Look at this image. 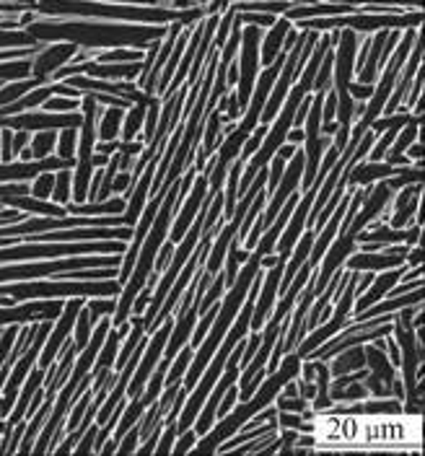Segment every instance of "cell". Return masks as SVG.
Listing matches in <instances>:
<instances>
[{
  "instance_id": "obj_1",
  "label": "cell",
  "mask_w": 425,
  "mask_h": 456,
  "mask_svg": "<svg viewBox=\"0 0 425 456\" xmlns=\"http://www.w3.org/2000/svg\"><path fill=\"white\" fill-rule=\"evenodd\" d=\"M192 179H195V171H187V174H182L174 184H168L166 195H164V200H161V205H159V213H156V218H153V223H150L146 238L140 241L138 259H135V265H132V272H130V278L125 280V286H122L119 304H117V308H114V314H112V317H114V327H119V324L128 322L132 301L138 298V293L143 290V286H146V278H148L150 270H153L156 254H159L161 244H164L168 236V228H171V213L177 210L179 200H182V195L187 192V187H192Z\"/></svg>"
},
{
  "instance_id": "obj_2",
  "label": "cell",
  "mask_w": 425,
  "mask_h": 456,
  "mask_svg": "<svg viewBox=\"0 0 425 456\" xmlns=\"http://www.w3.org/2000/svg\"><path fill=\"white\" fill-rule=\"evenodd\" d=\"M296 374H301V358L298 356H286V360L280 358V363H277L275 371H272V374H267L270 378L262 381V384L254 389V394H252V397L244 399V405L231 407L234 412L220 417V423H218L216 428H210V436L205 433L200 441H195L192 451H200V454H210V451H216L218 444H223L226 438H231L238 428L247 423L249 417H254L259 410H265V407L270 405L277 394H280V389L286 387L288 381L296 376Z\"/></svg>"
},
{
  "instance_id": "obj_3",
  "label": "cell",
  "mask_w": 425,
  "mask_h": 456,
  "mask_svg": "<svg viewBox=\"0 0 425 456\" xmlns=\"http://www.w3.org/2000/svg\"><path fill=\"white\" fill-rule=\"evenodd\" d=\"M358 296V275H345V283H342V290H340V301H337V308L335 314L329 319H324V324H317V332H311L306 340H301V345H298V353L296 356L304 360V358L311 353V350H317L324 340L335 337L337 332H342V327L347 324V319H350V311H353V301Z\"/></svg>"
},
{
  "instance_id": "obj_4",
  "label": "cell",
  "mask_w": 425,
  "mask_h": 456,
  "mask_svg": "<svg viewBox=\"0 0 425 456\" xmlns=\"http://www.w3.org/2000/svg\"><path fill=\"white\" fill-rule=\"evenodd\" d=\"M353 55H356V37H353V34H342L337 62H332L337 68L335 83H337V114H340V122H337V125H350V117H353V109H356V107H353V96H350V91H347L350 73H353Z\"/></svg>"
},
{
  "instance_id": "obj_5",
  "label": "cell",
  "mask_w": 425,
  "mask_h": 456,
  "mask_svg": "<svg viewBox=\"0 0 425 456\" xmlns=\"http://www.w3.org/2000/svg\"><path fill=\"white\" fill-rule=\"evenodd\" d=\"M410 44H413V34H407V40L402 42V47L397 50L394 60H389V65H386L384 76H381L379 89L368 96V109L363 112V117H361V122H358L363 130L371 128V122H374L376 117H381V109H384L386 99H389V94H392V89H394L397 73H399V68H402V62H405V58H407V52H410Z\"/></svg>"
},
{
  "instance_id": "obj_6",
  "label": "cell",
  "mask_w": 425,
  "mask_h": 456,
  "mask_svg": "<svg viewBox=\"0 0 425 456\" xmlns=\"http://www.w3.org/2000/svg\"><path fill=\"white\" fill-rule=\"evenodd\" d=\"M392 189L386 187V182H379L374 189L368 187L366 192H363V200H361V208L356 210V216H353V220L347 223V228H342V231H337V234H347V236L356 238L363 228H366L368 220H374L381 210H384V205L392 200Z\"/></svg>"
},
{
  "instance_id": "obj_7",
  "label": "cell",
  "mask_w": 425,
  "mask_h": 456,
  "mask_svg": "<svg viewBox=\"0 0 425 456\" xmlns=\"http://www.w3.org/2000/svg\"><path fill=\"white\" fill-rule=\"evenodd\" d=\"M208 177H210V161L200 169V177L192 179V195H189L187 202L179 208V218H177V223H174V228H168L171 244H179L182 236L187 234V228L192 226V220H195L200 205H202V198H205V192H208Z\"/></svg>"
},
{
  "instance_id": "obj_8",
  "label": "cell",
  "mask_w": 425,
  "mask_h": 456,
  "mask_svg": "<svg viewBox=\"0 0 425 456\" xmlns=\"http://www.w3.org/2000/svg\"><path fill=\"white\" fill-rule=\"evenodd\" d=\"M244 55H241V76H238V91L236 101L238 109H247L249 96H252V86H254V76H257V29H249L244 37Z\"/></svg>"
},
{
  "instance_id": "obj_9",
  "label": "cell",
  "mask_w": 425,
  "mask_h": 456,
  "mask_svg": "<svg viewBox=\"0 0 425 456\" xmlns=\"http://www.w3.org/2000/svg\"><path fill=\"white\" fill-rule=\"evenodd\" d=\"M78 50V42H73V44H60V47H52L47 50L44 55H40L37 60H31V76L40 80H47L52 78V73L60 70L65 62L70 60V55Z\"/></svg>"
},
{
  "instance_id": "obj_10",
  "label": "cell",
  "mask_w": 425,
  "mask_h": 456,
  "mask_svg": "<svg viewBox=\"0 0 425 456\" xmlns=\"http://www.w3.org/2000/svg\"><path fill=\"white\" fill-rule=\"evenodd\" d=\"M420 125H423V114H417L413 122H407L405 128H402V132L399 135H394V140H392V150H386L384 159L389 166H410V159L405 156V150L413 146V140L420 135Z\"/></svg>"
},
{
  "instance_id": "obj_11",
  "label": "cell",
  "mask_w": 425,
  "mask_h": 456,
  "mask_svg": "<svg viewBox=\"0 0 425 456\" xmlns=\"http://www.w3.org/2000/svg\"><path fill=\"white\" fill-rule=\"evenodd\" d=\"M405 275V270H402V265L399 268H392V270H384V275L381 278H376L371 280V290H363V296L358 298V304H356V314L358 311H363V308L368 306H374L376 301H381V298H386V293L392 290V288L397 286V280Z\"/></svg>"
},
{
  "instance_id": "obj_12",
  "label": "cell",
  "mask_w": 425,
  "mask_h": 456,
  "mask_svg": "<svg viewBox=\"0 0 425 456\" xmlns=\"http://www.w3.org/2000/svg\"><path fill=\"white\" fill-rule=\"evenodd\" d=\"M376 345H368L363 347V356H366V366L371 374L384 381L386 387H392V381H394V366L389 363V358H386V347H384V337H376L374 340Z\"/></svg>"
},
{
  "instance_id": "obj_13",
  "label": "cell",
  "mask_w": 425,
  "mask_h": 456,
  "mask_svg": "<svg viewBox=\"0 0 425 456\" xmlns=\"http://www.w3.org/2000/svg\"><path fill=\"white\" fill-rule=\"evenodd\" d=\"M223 135V128H220V112L218 109H210L208 117H205V128H202V138H200V146H198V166L195 169H202L205 164H208L210 153L216 150V140Z\"/></svg>"
},
{
  "instance_id": "obj_14",
  "label": "cell",
  "mask_w": 425,
  "mask_h": 456,
  "mask_svg": "<svg viewBox=\"0 0 425 456\" xmlns=\"http://www.w3.org/2000/svg\"><path fill=\"white\" fill-rule=\"evenodd\" d=\"M420 189H423V182H415L413 187L405 184V189L397 198V216L392 218V228H402L417 213V208H420Z\"/></svg>"
},
{
  "instance_id": "obj_15",
  "label": "cell",
  "mask_w": 425,
  "mask_h": 456,
  "mask_svg": "<svg viewBox=\"0 0 425 456\" xmlns=\"http://www.w3.org/2000/svg\"><path fill=\"white\" fill-rule=\"evenodd\" d=\"M420 70V44L415 47V55H413V62L407 65L405 76H402V80H394V89H392V94H389V99H386L384 109H381V114H394L397 107L402 104V99H405V94L410 91V83H413V78H415V73Z\"/></svg>"
},
{
  "instance_id": "obj_16",
  "label": "cell",
  "mask_w": 425,
  "mask_h": 456,
  "mask_svg": "<svg viewBox=\"0 0 425 456\" xmlns=\"http://www.w3.org/2000/svg\"><path fill=\"white\" fill-rule=\"evenodd\" d=\"M128 208L125 200H104V202H65L68 216H122Z\"/></svg>"
},
{
  "instance_id": "obj_17",
  "label": "cell",
  "mask_w": 425,
  "mask_h": 456,
  "mask_svg": "<svg viewBox=\"0 0 425 456\" xmlns=\"http://www.w3.org/2000/svg\"><path fill=\"white\" fill-rule=\"evenodd\" d=\"M399 265H405V257H394V254H374V252H361V254H353V257L347 259V270H361V272H366V270H392V268H399Z\"/></svg>"
},
{
  "instance_id": "obj_18",
  "label": "cell",
  "mask_w": 425,
  "mask_h": 456,
  "mask_svg": "<svg viewBox=\"0 0 425 456\" xmlns=\"http://www.w3.org/2000/svg\"><path fill=\"white\" fill-rule=\"evenodd\" d=\"M397 174V166H389V164H381V161H371V164H361V166H350L347 169V187H356V184H366V182H374V179H384Z\"/></svg>"
},
{
  "instance_id": "obj_19",
  "label": "cell",
  "mask_w": 425,
  "mask_h": 456,
  "mask_svg": "<svg viewBox=\"0 0 425 456\" xmlns=\"http://www.w3.org/2000/svg\"><path fill=\"white\" fill-rule=\"evenodd\" d=\"M335 358V363L329 368L332 376H342V374H350V371H358V368L366 366V356H363V345H350L345 350H340Z\"/></svg>"
},
{
  "instance_id": "obj_20",
  "label": "cell",
  "mask_w": 425,
  "mask_h": 456,
  "mask_svg": "<svg viewBox=\"0 0 425 456\" xmlns=\"http://www.w3.org/2000/svg\"><path fill=\"white\" fill-rule=\"evenodd\" d=\"M241 171H244V159H234V164H228V184H226V195H223V213H226V220L234 216V208H236L238 200V179H241Z\"/></svg>"
},
{
  "instance_id": "obj_21",
  "label": "cell",
  "mask_w": 425,
  "mask_h": 456,
  "mask_svg": "<svg viewBox=\"0 0 425 456\" xmlns=\"http://www.w3.org/2000/svg\"><path fill=\"white\" fill-rule=\"evenodd\" d=\"M55 143H58V130H37L29 140L34 159H47L55 148Z\"/></svg>"
},
{
  "instance_id": "obj_22",
  "label": "cell",
  "mask_w": 425,
  "mask_h": 456,
  "mask_svg": "<svg viewBox=\"0 0 425 456\" xmlns=\"http://www.w3.org/2000/svg\"><path fill=\"white\" fill-rule=\"evenodd\" d=\"M44 80L40 78H24L19 80V83H8V86H0V107L3 104H10V101L21 99L24 94H29L31 89H37V86H42Z\"/></svg>"
},
{
  "instance_id": "obj_23",
  "label": "cell",
  "mask_w": 425,
  "mask_h": 456,
  "mask_svg": "<svg viewBox=\"0 0 425 456\" xmlns=\"http://www.w3.org/2000/svg\"><path fill=\"white\" fill-rule=\"evenodd\" d=\"M89 76H101V78H119V76H135L140 70V65H96V62H83Z\"/></svg>"
},
{
  "instance_id": "obj_24",
  "label": "cell",
  "mask_w": 425,
  "mask_h": 456,
  "mask_svg": "<svg viewBox=\"0 0 425 456\" xmlns=\"http://www.w3.org/2000/svg\"><path fill=\"white\" fill-rule=\"evenodd\" d=\"M119 125H122V107H112V109L104 112V117H101V125H99V140L101 143H107V140H114L119 135Z\"/></svg>"
},
{
  "instance_id": "obj_25",
  "label": "cell",
  "mask_w": 425,
  "mask_h": 456,
  "mask_svg": "<svg viewBox=\"0 0 425 456\" xmlns=\"http://www.w3.org/2000/svg\"><path fill=\"white\" fill-rule=\"evenodd\" d=\"M70 192H73V174H70V169L55 171V187H52L50 200L58 202V205H65V202H70Z\"/></svg>"
},
{
  "instance_id": "obj_26",
  "label": "cell",
  "mask_w": 425,
  "mask_h": 456,
  "mask_svg": "<svg viewBox=\"0 0 425 456\" xmlns=\"http://www.w3.org/2000/svg\"><path fill=\"white\" fill-rule=\"evenodd\" d=\"M314 371L319 374V389L314 394V410H327L329 407V368L322 360H314Z\"/></svg>"
},
{
  "instance_id": "obj_27",
  "label": "cell",
  "mask_w": 425,
  "mask_h": 456,
  "mask_svg": "<svg viewBox=\"0 0 425 456\" xmlns=\"http://www.w3.org/2000/svg\"><path fill=\"white\" fill-rule=\"evenodd\" d=\"M91 317H89V308H86V304L78 308V317H76V324H73V342H76V350H83L86 347V342L91 340Z\"/></svg>"
},
{
  "instance_id": "obj_28",
  "label": "cell",
  "mask_w": 425,
  "mask_h": 456,
  "mask_svg": "<svg viewBox=\"0 0 425 456\" xmlns=\"http://www.w3.org/2000/svg\"><path fill=\"white\" fill-rule=\"evenodd\" d=\"M86 308H89L91 324H99L101 317H112V314H114L117 304H114V296H107V298L91 296L89 304H86Z\"/></svg>"
},
{
  "instance_id": "obj_29",
  "label": "cell",
  "mask_w": 425,
  "mask_h": 456,
  "mask_svg": "<svg viewBox=\"0 0 425 456\" xmlns=\"http://www.w3.org/2000/svg\"><path fill=\"white\" fill-rule=\"evenodd\" d=\"M146 107H148V104H132V107H130V114H128V119H125V125H122V138L125 140H132L140 132L143 119H146Z\"/></svg>"
},
{
  "instance_id": "obj_30",
  "label": "cell",
  "mask_w": 425,
  "mask_h": 456,
  "mask_svg": "<svg viewBox=\"0 0 425 456\" xmlns=\"http://www.w3.org/2000/svg\"><path fill=\"white\" fill-rule=\"evenodd\" d=\"M76 140H78V128H62L58 143H55L60 159H73L76 156V148H78Z\"/></svg>"
},
{
  "instance_id": "obj_31",
  "label": "cell",
  "mask_w": 425,
  "mask_h": 456,
  "mask_svg": "<svg viewBox=\"0 0 425 456\" xmlns=\"http://www.w3.org/2000/svg\"><path fill=\"white\" fill-rule=\"evenodd\" d=\"M52 187H55V171H40L34 177V184H31V198L37 200H50Z\"/></svg>"
},
{
  "instance_id": "obj_32",
  "label": "cell",
  "mask_w": 425,
  "mask_h": 456,
  "mask_svg": "<svg viewBox=\"0 0 425 456\" xmlns=\"http://www.w3.org/2000/svg\"><path fill=\"white\" fill-rule=\"evenodd\" d=\"M42 107H44V112H78L80 101H78V96H60V94H52Z\"/></svg>"
},
{
  "instance_id": "obj_33",
  "label": "cell",
  "mask_w": 425,
  "mask_h": 456,
  "mask_svg": "<svg viewBox=\"0 0 425 456\" xmlns=\"http://www.w3.org/2000/svg\"><path fill=\"white\" fill-rule=\"evenodd\" d=\"M353 412H363V415H399L402 407H399V402H366L363 407H356Z\"/></svg>"
},
{
  "instance_id": "obj_34",
  "label": "cell",
  "mask_w": 425,
  "mask_h": 456,
  "mask_svg": "<svg viewBox=\"0 0 425 456\" xmlns=\"http://www.w3.org/2000/svg\"><path fill=\"white\" fill-rule=\"evenodd\" d=\"M179 430H177V420H164V433L159 436V444H156V454H171L174 448V441H177Z\"/></svg>"
},
{
  "instance_id": "obj_35",
  "label": "cell",
  "mask_w": 425,
  "mask_h": 456,
  "mask_svg": "<svg viewBox=\"0 0 425 456\" xmlns=\"http://www.w3.org/2000/svg\"><path fill=\"white\" fill-rule=\"evenodd\" d=\"M40 44V40L34 34H10V31H0V50L3 47H34Z\"/></svg>"
},
{
  "instance_id": "obj_36",
  "label": "cell",
  "mask_w": 425,
  "mask_h": 456,
  "mask_svg": "<svg viewBox=\"0 0 425 456\" xmlns=\"http://www.w3.org/2000/svg\"><path fill=\"white\" fill-rule=\"evenodd\" d=\"M286 31H288V24H280V26H277V29L270 34V40L265 42V62H272L277 47H280V40L286 37Z\"/></svg>"
},
{
  "instance_id": "obj_37",
  "label": "cell",
  "mask_w": 425,
  "mask_h": 456,
  "mask_svg": "<svg viewBox=\"0 0 425 456\" xmlns=\"http://www.w3.org/2000/svg\"><path fill=\"white\" fill-rule=\"evenodd\" d=\"M195 441H198V433H195V428H187V430H182L177 436V441H174V454H187V451H192V446H195Z\"/></svg>"
},
{
  "instance_id": "obj_38",
  "label": "cell",
  "mask_w": 425,
  "mask_h": 456,
  "mask_svg": "<svg viewBox=\"0 0 425 456\" xmlns=\"http://www.w3.org/2000/svg\"><path fill=\"white\" fill-rule=\"evenodd\" d=\"M306 402L309 399H304L301 394H296V397H280L277 399V410L280 412H306Z\"/></svg>"
},
{
  "instance_id": "obj_39",
  "label": "cell",
  "mask_w": 425,
  "mask_h": 456,
  "mask_svg": "<svg viewBox=\"0 0 425 456\" xmlns=\"http://www.w3.org/2000/svg\"><path fill=\"white\" fill-rule=\"evenodd\" d=\"M96 430H99V428L91 423V426L86 428V433L78 438V444H76L73 451H78V454H91V451H94V444H96Z\"/></svg>"
},
{
  "instance_id": "obj_40",
  "label": "cell",
  "mask_w": 425,
  "mask_h": 456,
  "mask_svg": "<svg viewBox=\"0 0 425 456\" xmlns=\"http://www.w3.org/2000/svg\"><path fill=\"white\" fill-rule=\"evenodd\" d=\"M277 420H280V426L283 428H293V430H306V423L301 420V417H296L293 412H280L277 410Z\"/></svg>"
},
{
  "instance_id": "obj_41",
  "label": "cell",
  "mask_w": 425,
  "mask_h": 456,
  "mask_svg": "<svg viewBox=\"0 0 425 456\" xmlns=\"http://www.w3.org/2000/svg\"><path fill=\"white\" fill-rule=\"evenodd\" d=\"M238 399V392L234 389V384L226 389V394H223V399H220V405H218V417H223L231 412V407H234V402Z\"/></svg>"
},
{
  "instance_id": "obj_42",
  "label": "cell",
  "mask_w": 425,
  "mask_h": 456,
  "mask_svg": "<svg viewBox=\"0 0 425 456\" xmlns=\"http://www.w3.org/2000/svg\"><path fill=\"white\" fill-rule=\"evenodd\" d=\"M29 140H31L29 130H13V159L19 156V150L24 148V146H29Z\"/></svg>"
},
{
  "instance_id": "obj_43",
  "label": "cell",
  "mask_w": 425,
  "mask_h": 456,
  "mask_svg": "<svg viewBox=\"0 0 425 456\" xmlns=\"http://www.w3.org/2000/svg\"><path fill=\"white\" fill-rule=\"evenodd\" d=\"M420 91H423V76L417 73V78H413V94L407 96V101H402L407 109H410V107H415V101L420 99Z\"/></svg>"
},
{
  "instance_id": "obj_44",
  "label": "cell",
  "mask_w": 425,
  "mask_h": 456,
  "mask_svg": "<svg viewBox=\"0 0 425 456\" xmlns=\"http://www.w3.org/2000/svg\"><path fill=\"white\" fill-rule=\"evenodd\" d=\"M347 91H350V96H358V99H368L374 94L368 83H347Z\"/></svg>"
},
{
  "instance_id": "obj_45",
  "label": "cell",
  "mask_w": 425,
  "mask_h": 456,
  "mask_svg": "<svg viewBox=\"0 0 425 456\" xmlns=\"http://www.w3.org/2000/svg\"><path fill=\"white\" fill-rule=\"evenodd\" d=\"M132 187V177L130 174H119V177H114V182H112V192H125V189Z\"/></svg>"
},
{
  "instance_id": "obj_46",
  "label": "cell",
  "mask_w": 425,
  "mask_h": 456,
  "mask_svg": "<svg viewBox=\"0 0 425 456\" xmlns=\"http://www.w3.org/2000/svg\"><path fill=\"white\" fill-rule=\"evenodd\" d=\"M286 143H290V146H296V143H304V130L301 128H290L286 135Z\"/></svg>"
},
{
  "instance_id": "obj_47",
  "label": "cell",
  "mask_w": 425,
  "mask_h": 456,
  "mask_svg": "<svg viewBox=\"0 0 425 456\" xmlns=\"http://www.w3.org/2000/svg\"><path fill=\"white\" fill-rule=\"evenodd\" d=\"M298 394L304 399H314V394H317V389L311 387V381H304L301 387H298Z\"/></svg>"
},
{
  "instance_id": "obj_48",
  "label": "cell",
  "mask_w": 425,
  "mask_h": 456,
  "mask_svg": "<svg viewBox=\"0 0 425 456\" xmlns=\"http://www.w3.org/2000/svg\"><path fill=\"white\" fill-rule=\"evenodd\" d=\"M104 60H138V52H112V55H107Z\"/></svg>"
},
{
  "instance_id": "obj_49",
  "label": "cell",
  "mask_w": 425,
  "mask_h": 456,
  "mask_svg": "<svg viewBox=\"0 0 425 456\" xmlns=\"http://www.w3.org/2000/svg\"><path fill=\"white\" fill-rule=\"evenodd\" d=\"M277 156H283V159H290V156H293V153H296V146H290V143H283V146H280V148L275 150Z\"/></svg>"
},
{
  "instance_id": "obj_50",
  "label": "cell",
  "mask_w": 425,
  "mask_h": 456,
  "mask_svg": "<svg viewBox=\"0 0 425 456\" xmlns=\"http://www.w3.org/2000/svg\"><path fill=\"white\" fill-rule=\"evenodd\" d=\"M31 50H26V52H21V50H16V47H13V50H8V52H0V62H3V60H16V58H21V55H29Z\"/></svg>"
},
{
  "instance_id": "obj_51",
  "label": "cell",
  "mask_w": 425,
  "mask_h": 456,
  "mask_svg": "<svg viewBox=\"0 0 425 456\" xmlns=\"http://www.w3.org/2000/svg\"><path fill=\"white\" fill-rule=\"evenodd\" d=\"M420 262H423V247L417 244V247L413 249V257H410V265H413V268H417Z\"/></svg>"
},
{
  "instance_id": "obj_52",
  "label": "cell",
  "mask_w": 425,
  "mask_h": 456,
  "mask_svg": "<svg viewBox=\"0 0 425 456\" xmlns=\"http://www.w3.org/2000/svg\"><path fill=\"white\" fill-rule=\"evenodd\" d=\"M417 238H420V226H415V228H410V231H407V244H417Z\"/></svg>"
},
{
  "instance_id": "obj_53",
  "label": "cell",
  "mask_w": 425,
  "mask_h": 456,
  "mask_svg": "<svg viewBox=\"0 0 425 456\" xmlns=\"http://www.w3.org/2000/svg\"><path fill=\"white\" fill-rule=\"evenodd\" d=\"M304 378L311 381L314 378V360H306V368H304Z\"/></svg>"
},
{
  "instance_id": "obj_54",
  "label": "cell",
  "mask_w": 425,
  "mask_h": 456,
  "mask_svg": "<svg viewBox=\"0 0 425 456\" xmlns=\"http://www.w3.org/2000/svg\"><path fill=\"white\" fill-rule=\"evenodd\" d=\"M296 394H298V387L288 381V384H286V394H283V397H296Z\"/></svg>"
},
{
  "instance_id": "obj_55",
  "label": "cell",
  "mask_w": 425,
  "mask_h": 456,
  "mask_svg": "<svg viewBox=\"0 0 425 456\" xmlns=\"http://www.w3.org/2000/svg\"><path fill=\"white\" fill-rule=\"evenodd\" d=\"M410 156H413V159L420 161V156H423V140H420V143H417L415 148H413V153H410ZM410 156H407V159H410Z\"/></svg>"
}]
</instances>
